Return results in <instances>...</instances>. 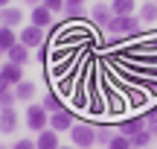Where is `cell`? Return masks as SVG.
I'll use <instances>...</instances> for the list:
<instances>
[{"mask_svg":"<svg viewBox=\"0 0 157 149\" xmlns=\"http://www.w3.org/2000/svg\"><path fill=\"white\" fill-rule=\"evenodd\" d=\"M148 140H151V135H148V129H143V132L131 135V149H143V146H148Z\"/></svg>","mask_w":157,"mask_h":149,"instance_id":"cell-15","label":"cell"},{"mask_svg":"<svg viewBox=\"0 0 157 149\" xmlns=\"http://www.w3.org/2000/svg\"><path fill=\"white\" fill-rule=\"evenodd\" d=\"M50 126L56 129V132H67V129H73V114L70 111H52L50 114Z\"/></svg>","mask_w":157,"mask_h":149,"instance_id":"cell-4","label":"cell"},{"mask_svg":"<svg viewBox=\"0 0 157 149\" xmlns=\"http://www.w3.org/2000/svg\"><path fill=\"white\" fill-rule=\"evenodd\" d=\"M0 76H3L6 82H9V85H17V82H23L21 79V64H15V62H9V64H3V67H0Z\"/></svg>","mask_w":157,"mask_h":149,"instance_id":"cell-8","label":"cell"},{"mask_svg":"<svg viewBox=\"0 0 157 149\" xmlns=\"http://www.w3.org/2000/svg\"><path fill=\"white\" fill-rule=\"evenodd\" d=\"M134 0H111V12L113 15H131L134 12Z\"/></svg>","mask_w":157,"mask_h":149,"instance_id":"cell-12","label":"cell"},{"mask_svg":"<svg viewBox=\"0 0 157 149\" xmlns=\"http://www.w3.org/2000/svg\"><path fill=\"white\" fill-rule=\"evenodd\" d=\"M140 18H143L146 23L157 21V3H143V9H140Z\"/></svg>","mask_w":157,"mask_h":149,"instance_id":"cell-17","label":"cell"},{"mask_svg":"<svg viewBox=\"0 0 157 149\" xmlns=\"http://www.w3.org/2000/svg\"><path fill=\"white\" fill-rule=\"evenodd\" d=\"M26 3H38V0H26Z\"/></svg>","mask_w":157,"mask_h":149,"instance_id":"cell-30","label":"cell"},{"mask_svg":"<svg viewBox=\"0 0 157 149\" xmlns=\"http://www.w3.org/2000/svg\"><path fill=\"white\" fill-rule=\"evenodd\" d=\"M15 94H9V91H6V94H0V108H12V103H15Z\"/></svg>","mask_w":157,"mask_h":149,"instance_id":"cell-23","label":"cell"},{"mask_svg":"<svg viewBox=\"0 0 157 149\" xmlns=\"http://www.w3.org/2000/svg\"><path fill=\"white\" fill-rule=\"evenodd\" d=\"M154 114H157V108H154Z\"/></svg>","mask_w":157,"mask_h":149,"instance_id":"cell-32","label":"cell"},{"mask_svg":"<svg viewBox=\"0 0 157 149\" xmlns=\"http://www.w3.org/2000/svg\"><path fill=\"white\" fill-rule=\"evenodd\" d=\"M70 138H73V146H78V149H90L96 143V132L90 126H84V123L70 129Z\"/></svg>","mask_w":157,"mask_h":149,"instance_id":"cell-2","label":"cell"},{"mask_svg":"<svg viewBox=\"0 0 157 149\" xmlns=\"http://www.w3.org/2000/svg\"><path fill=\"white\" fill-rule=\"evenodd\" d=\"M143 120L140 117H131V120H125L122 126H119V135H125V138H131V135H137V132H143Z\"/></svg>","mask_w":157,"mask_h":149,"instance_id":"cell-11","label":"cell"},{"mask_svg":"<svg viewBox=\"0 0 157 149\" xmlns=\"http://www.w3.org/2000/svg\"><path fill=\"white\" fill-rule=\"evenodd\" d=\"M41 41H44V29L41 26H26V29H21V44L23 47H38Z\"/></svg>","mask_w":157,"mask_h":149,"instance_id":"cell-5","label":"cell"},{"mask_svg":"<svg viewBox=\"0 0 157 149\" xmlns=\"http://www.w3.org/2000/svg\"><path fill=\"white\" fill-rule=\"evenodd\" d=\"M131 105H146V91H131Z\"/></svg>","mask_w":157,"mask_h":149,"instance_id":"cell-22","label":"cell"},{"mask_svg":"<svg viewBox=\"0 0 157 149\" xmlns=\"http://www.w3.org/2000/svg\"><path fill=\"white\" fill-rule=\"evenodd\" d=\"M35 94V85L32 82H17V88H15V97L17 99H29Z\"/></svg>","mask_w":157,"mask_h":149,"instance_id":"cell-16","label":"cell"},{"mask_svg":"<svg viewBox=\"0 0 157 149\" xmlns=\"http://www.w3.org/2000/svg\"><path fill=\"white\" fill-rule=\"evenodd\" d=\"M58 149H70V146H58Z\"/></svg>","mask_w":157,"mask_h":149,"instance_id":"cell-31","label":"cell"},{"mask_svg":"<svg viewBox=\"0 0 157 149\" xmlns=\"http://www.w3.org/2000/svg\"><path fill=\"white\" fill-rule=\"evenodd\" d=\"M15 129H17V111L15 108H3V111H0V132L12 135Z\"/></svg>","mask_w":157,"mask_h":149,"instance_id":"cell-6","label":"cell"},{"mask_svg":"<svg viewBox=\"0 0 157 149\" xmlns=\"http://www.w3.org/2000/svg\"><path fill=\"white\" fill-rule=\"evenodd\" d=\"M29 47H23V44H15V47H12V50H6V53H9V62H15V64H23V62H26V58H29Z\"/></svg>","mask_w":157,"mask_h":149,"instance_id":"cell-13","label":"cell"},{"mask_svg":"<svg viewBox=\"0 0 157 149\" xmlns=\"http://www.w3.org/2000/svg\"><path fill=\"white\" fill-rule=\"evenodd\" d=\"M93 21L96 23H111V15H108V6H96V12H93Z\"/></svg>","mask_w":157,"mask_h":149,"instance_id":"cell-20","label":"cell"},{"mask_svg":"<svg viewBox=\"0 0 157 149\" xmlns=\"http://www.w3.org/2000/svg\"><path fill=\"white\" fill-rule=\"evenodd\" d=\"M146 129H148V135H151V138L157 135V114H154V111L148 114V120H146Z\"/></svg>","mask_w":157,"mask_h":149,"instance_id":"cell-24","label":"cell"},{"mask_svg":"<svg viewBox=\"0 0 157 149\" xmlns=\"http://www.w3.org/2000/svg\"><path fill=\"white\" fill-rule=\"evenodd\" d=\"M44 108L50 111V114H52V111H61V99H58L56 94H47V97H44Z\"/></svg>","mask_w":157,"mask_h":149,"instance_id":"cell-19","label":"cell"},{"mask_svg":"<svg viewBox=\"0 0 157 149\" xmlns=\"http://www.w3.org/2000/svg\"><path fill=\"white\" fill-rule=\"evenodd\" d=\"M108 29H111L117 38H137V32H140V21H137L134 15H117V18H111Z\"/></svg>","mask_w":157,"mask_h":149,"instance_id":"cell-1","label":"cell"},{"mask_svg":"<svg viewBox=\"0 0 157 149\" xmlns=\"http://www.w3.org/2000/svg\"><path fill=\"white\" fill-rule=\"evenodd\" d=\"M146 73H148V76H154V79H157V67H148Z\"/></svg>","mask_w":157,"mask_h":149,"instance_id":"cell-28","label":"cell"},{"mask_svg":"<svg viewBox=\"0 0 157 149\" xmlns=\"http://www.w3.org/2000/svg\"><path fill=\"white\" fill-rule=\"evenodd\" d=\"M12 149H35V143H32V140H17Z\"/></svg>","mask_w":157,"mask_h":149,"instance_id":"cell-25","label":"cell"},{"mask_svg":"<svg viewBox=\"0 0 157 149\" xmlns=\"http://www.w3.org/2000/svg\"><path fill=\"white\" fill-rule=\"evenodd\" d=\"M50 18H52V12L47 9V6H35V9H32V23H35V26L44 29L47 23H50Z\"/></svg>","mask_w":157,"mask_h":149,"instance_id":"cell-10","label":"cell"},{"mask_svg":"<svg viewBox=\"0 0 157 149\" xmlns=\"http://www.w3.org/2000/svg\"><path fill=\"white\" fill-rule=\"evenodd\" d=\"M108 149H131V138H125V135H113V138L108 140Z\"/></svg>","mask_w":157,"mask_h":149,"instance_id":"cell-18","label":"cell"},{"mask_svg":"<svg viewBox=\"0 0 157 149\" xmlns=\"http://www.w3.org/2000/svg\"><path fill=\"white\" fill-rule=\"evenodd\" d=\"M35 149H58V132L56 129H44L35 140Z\"/></svg>","mask_w":157,"mask_h":149,"instance_id":"cell-7","label":"cell"},{"mask_svg":"<svg viewBox=\"0 0 157 149\" xmlns=\"http://www.w3.org/2000/svg\"><path fill=\"white\" fill-rule=\"evenodd\" d=\"M47 123H50V114H47L44 105H29V108H26V126H29V129L44 132Z\"/></svg>","mask_w":157,"mask_h":149,"instance_id":"cell-3","label":"cell"},{"mask_svg":"<svg viewBox=\"0 0 157 149\" xmlns=\"http://www.w3.org/2000/svg\"><path fill=\"white\" fill-rule=\"evenodd\" d=\"M0 21H3V26H17V23L23 21V12H21V9H12V6H3Z\"/></svg>","mask_w":157,"mask_h":149,"instance_id":"cell-9","label":"cell"},{"mask_svg":"<svg viewBox=\"0 0 157 149\" xmlns=\"http://www.w3.org/2000/svg\"><path fill=\"white\" fill-rule=\"evenodd\" d=\"M67 6H82V3H87V0H64Z\"/></svg>","mask_w":157,"mask_h":149,"instance_id":"cell-27","label":"cell"},{"mask_svg":"<svg viewBox=\"0 0 157 149\" xmlns=\"http://www.w3.org/2000/svg\"><path fill=\"white\" fill-rule=\"evenodd\" d=\"M17 41H15V32H12V26H3L0 29V50H12Z\"/></svg>","mask_w":157,"mask_h":149,"instance_id":"cell-14","label":"cell"},{"mask_svg":"<svg viewBox=\"0 0 157 149\" xmlns=\"http://www.w3.org/2000/svg\"><path fill=\"white\" fill-rule=\"evenodd\" d=\"M41 6H47L50 12H61L67 3H64V0H41Z\"/></svg>","mask_w":157,"mask_h":149,"instance_id":"cell-21","label":"cell"},{"mask_svg":"<svg viewBox=\"0 0 157 149\" xmlns=\"http://www.w3.org/2000/svg\"><path fill=\"white\" fill-rule=\"evenodd\" d=\"M0 6H9V0H0Z\"/></svg>","mask_w":157,"mask_h":149,"instance_id":"cell-29","label":"cell"},{"mask_svg":"<svg viewBox=\"0 0 157 149\" xmlns=\"http://www.w3.org/2000/svg\"><path fill=\"white\" fill-rule=\"evenodd\" d=\"M6 88H9V82H6L3 76H0V94H6Z\"/></svg>","mask_w":157,"mask_h":149,"instance_id":"cell-26","label":"cell"}]
</instances>
